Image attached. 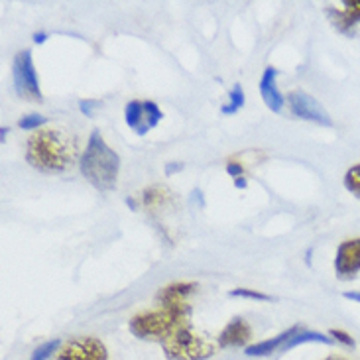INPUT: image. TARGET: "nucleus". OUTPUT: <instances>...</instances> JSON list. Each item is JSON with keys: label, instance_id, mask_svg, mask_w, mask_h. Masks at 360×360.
Returning <instances> with one entry per match:
<instances>
[{"label": "nucleus", "instance_id": "obj_1", "mask_svg": "<svg viewBox=\"0 0 360 360\" xmlns=\"http://www.w3.org/2000/svg\"><path fill=\"white\" fill-rule=\"evenodd\" d=\"M77 144L63 130H36L26 142V162L46 174L68 172L75 164Z\"/></svg>", "mask_w": 360, "mask_h": 360}, {"label": "nucleus", "instance_id": "obj_2", "mask_svg": "<svg viewBox=\"0 0 360 360\" xmlns=\"http://www.w3.org/2000/svg\"><path fill=\"white\" fill-rule=\"evenodd\" d=\"M191 307L184 305H160L152 311H142L130 319L128 329L140 341L164 342L172 335L189 327Z\"/></svg>", "mask_w": 360, "mask_h": 360}, {"label": "nucleus", "instance_id": "obj_3", "mask_svg": "<svg viewBox=\"0 0 360 360\" xmlns=\"http://www.w3.org/2000/svg\"><path fill=\"white\" fill-rule=\"evenodd\" d=\"M79 166L85 179L98 191H112L117 187L120 158L105 142L98 130H93V134L89 136L87 148L81 156Z\"/></svg>", "mask_w": 360, "mask_h": 360}, {"label": "nucleus", "instance_id": "obj_4", "mask_svg": "<svg viewBox=\"0 0 360 360\" xmlns=\"http://www.w3.org/2000/svg\"><path fill=\"white\" fill-rule=\"evenodd\" d=\"M162 349L169 360H207L217 351L213 342L195 333L191 325L166 339L162 342Z\"/></svg>", "mask_w": 360, "mask_h": 360}, {"label": "nucleus", "instance_id": "obj_5", "mask_svg": "<svg viewBox=\"0 0 360 360\" xmlns=\"http://www.w3.org/2000/svg\"><path fill=\"white\" fill-rule=\"evenodd\" d=\"M12 81H14V89L18 97L32 101V103L41 101L38 73L34 68V58L30 49L16 53V58L12 61Z\"/></svg>", "mask_w": 360, "mask_h": 360}, {"label": "nucleus", "instance_id": "obj_6", "mask_svg": "<svg viewBox=\"0 0 360 360\" xmlns=\"http://www.w3.org/2000/svg\"><path fill=\"white\" fill-rule=\"evenodd\" d=\"M162 118L164 112L154 101H130L124 107V120L128 128L136 132L138 136H144L150 130H154Z\"/></svg>", "mask_w": 360, "mask_h": 360}, {"label": "nucleus", "instance_id": "obj_7", "mask_svg": "<svg viewBox=\"0 0 360 360\" xmlns=\"http://www.w3.org/2000/svg\"><path fill=\"white\" fill-rule=\"evenodd\" d=\"M56 360H108V351L101 339L75 337L59 347Z\"/></svg>", "mask_w": 360, "mask_h": 360}, {"label": "nucleus", "instance_id": "obj_8", "mask_svg": "<svg viewBox=\"0 0 360 360\" xmlns=\"http://www.w3.org/2000/svg\"><path fill=\"white\" fill-rule=\"evenodd\" d=\"M288 103H290V110H292L293 117L303 118V120H311V122L321 124V127H333L329 112L311 95H307L303 91H292L288 95Z\"/></svg>", "mask_w": 360, "mask_h": 360}, {"label": "nucleus", "instance_id": "obj_9", "mask_svg": "<svg viewBox=\"0 0 360 360\" xmlns=\"http://www.w3.org/2000/svg\"><path fill=\"white\" fill-rule=\"evenodd\" d=\"M360 272V238L339 244L335 254V276L339 280H352Z\"/></svg>", "mask_w": 360, "mask_h": 360}, {"label": "nucleus", "instance_id": "obj_10", "mask_svg": "<svg viewBox=\"0 0 360 360\" xmlns=\"http://www.w3.org/2000/svg\"><path fill=\"white\" fill-rule=\"evenodd\" d=\"M250 339H252L250 325L240 317H234L233 321L221 331L217 341H219V347H223V349H234V347H244Z\"/></svg>", "mask_w": 360, "mask_h": 360}, {"label": "nucleus", "instance_id": "obj_11", "mask_svg": "<svg viewBox=\"0 0 360 360\" xmlns=\"http://www.w3.org/2000/svg\"><path fill=\"white\" fill-rule=\"evenodd\" d=\"M276 77H278V69H264L262 77H260V95H262L264 103H266V107L270 108V110L282 112L283 105H285V98H283L280 89H278Z\"/></svg>", "mask_w": 360, "mask_h": 360}, {"label": "nucleus", "instance_id": "obj_12", "mask_svg": "<svg viewBox=\"0 0 360 360\" xmlns=\"http://www.w3.org/2000/svg\"><path fill=\"white\" fill-rule=\"evenodd\" d=\"M197 290V283L193 282H177L169 283L162 288L156 295L158 305H184L185 300Z\"/></svg>", "mask_w": 360, "mask_h": 360}, {"label": "nucleus", "instance_id": "obj_13", "mask_svg": "<svg viewBox=\"0 0 360 360\" xmlns=\"http://www.w3.org/2000/svg\"><path fill=\"white\" fill-rule=\"evenodd\" d=\"M327 12V16H329V20H331V24L335 26V28L339 30L341 34H345V36H354V26H352L351 22L347 20V16H345V12L337 8H327L325 10Z\"/></svg>", "mask_w": 360, "mask_h": 360}, {"label": "nucleus", "instance_id": "obj_14", "mask_svg": "<svg viewBox=\"0 0 360 360\" xmlns=\"http://www.w3.org/2000/svg\"><path fill=\"white\" fill-rule=\"evenodd\" d=\"M244 107V91L240 85H234L231 89V93H229V103L221 108V112L223 115H234V112H238V108Z\"/></svg>", "mask_w": 360, "mask_h": 360}, {"label": "nucleus", "instance_id": "obj_15", "mask_svg": "<svg viewBox=\"0 0 360 360\" xmlns=\"http://www.w3.org/2000/svg\"><path fill=\"white\" fill-rule=\"evenodd\" d=\"M342 184H345V189H347L349 193L354 195V197L360 201V164H356V166H352L347 169Z\"/></svg>", "mask_w": 360, "mask_h": 360}, {"label": "nucleus", "instance_id": "obj_16", "mask_svg": "<svg viewBox=\"0 0 360 360\" xmlns=\"http://www.w3.org/2000/svg\"><path fill=\"white\" fill-rule=\"evenodd\" d=\"M342 12H345V16H347V20L351 22L352 26L356 28L360 24V0H345L342 2Z\"/></svg>", "mask_w": 360, "mask_h": 360}, {"label": "nucleus", "instance_id": "obj_17", "mask_svg": "<svg viewBox=\"0 0 360 360\" xmlns=\"http://www.w3.org/2000/svg\"><path fill=\"white\" fill-rule=\"evenodd\" d=\"M233 297H248V300H256V302H272V295H266L262 292H256V290H244V288H238V290H233L231 292Z\"/></svg>", "mask_w": 360, "mask_h": 360}, {"label": "nucleus", "instance_id": "obj_18", "mask_svg": "<svg viewBox=\"0 0 360 360\" xmlns=\"http://www.w3.org/2000/svg\"><path fill=\"white\" fill-rule=\"evenodd\" d=\"M59 347H61V342H59V341L46 342V345H41L38 351L32 354V359H30V360H48L49 356L53 354V352H58Z\"/></svg>", "mask_w": 360, "mask_h": 360}, {"label": "nucleus", "instance_id": "obj_19", "mask_svg": "<svg viewBox=\"0 0 360 360\" xmlns=\"http://www.w3.org/2000/svg\"><path fill=\"white\" fill-rule=\"evenodd\" d=\"M46 122H48V118L41 115H28V117H22L20 128L22 130H39V127H44Z\"/></svg>", "mask_w": 360, "mask_h": 360}, {"label": "nucleus", "instance_id": "obj_20", "mask_svg": "<svg viewBox=\"0 0 360 360\" xmlns=\"http://www.w3.org/2000/svg\"><path fill=\"white\" fill-rule=\"evenodd\" d=\"M329 335H331L333 341L341 342V345H345V347H349V349H354L356 347V342H354V339H352L351 335L347 331H342V329H331L329 331Z\"/></svg>", "mask_w": 360, "mask_h": 360}, {"label": "nucleus", "instance_id": "obj_21", "mask_svg": "<svg viewBox=\"0 0 360 360\" xmlns=\"http://www.w3.org/2000/svg\"><path fill=\"white\" fill-rule=\"evenodd\" d=\"M226 172H229L233 177H236V179L244 176L243 166H238V164H226Z\"/></svg>", "mask_w": 360, "mask_h": 360}, {"label": "nucleus", "instance_id": "obj_22", "mask_svg": "<svg viewBox=\"0 0 360 360\" xmlns=\"http://www.w3.org/2000/svg\"><path fill=\"white\" fill-rule=\"evenodd\" d=\"M342 295H345L347 300H352V302L360 303V292H345Z\"/></svg>", "mask_w": 360, "mask_h": 360}, {"label": "nucleus", "instance_id": "obj_23", "mask_svg": "<svg viewBox=\"0 0 360 360\" xmlns=\"http://www.w3.org/2000/svg\"><path fill=\"white\" fill-rule=\"evenodd\" d=\"M323 360H349V359H345V356H339V354H331V356H327V359H323Z\"/></svg>", "mask_w": 360, "mask_h": 360}, {"label": "nucleus", "instance_id": "obj_24", "mask_svg": "<svg viewBox=\"0 0 360 360\" xmlns=\"http://www.w3.org/2000/svg\"><path fill=\"white\" fill-rule=\"evenodd\" d=\"M46 39V36L44 34H36V41H44Z\"/></svg>", "mask_w": 360, "mask_h": 360}]
</instances>
